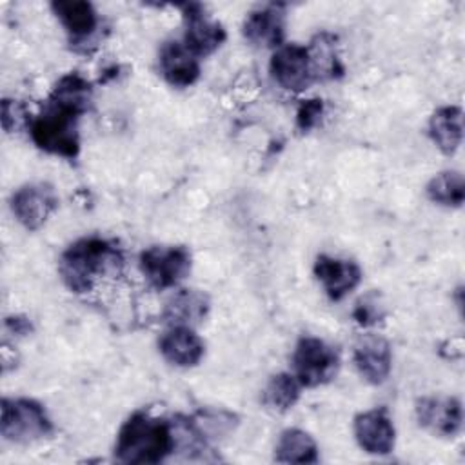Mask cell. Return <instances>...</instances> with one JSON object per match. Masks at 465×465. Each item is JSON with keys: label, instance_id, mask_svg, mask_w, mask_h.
Listing matches in <instances>:
<instances>
[{"label": "cell", "instance_id": "1", "mask_svg": "<svg viewBox=\"0 0 465 465\" xmlns=\"http://www.w3.org/2000/svg\"><path fill=\"white\" fill-rule=\"evenodd\" d=\"M122 251L100 236H85L73 242L58 260V274L74 294L93 291L94 283L122 267Z\"/></svg>", "mask_w": 465, "mask_h": 465}, {"label": "cell", "instance_id": "2", "mask_svg": "<svg viewBox=\"0 0 465 465\" xmlns=\"http://www.w3.org/2000/svg\"><path fill=\"white\" fill-rule=\"evenodd\" d=\"M176 449L173 421L147 412L131 414L118 430L114 458L131 465H153L163 461Z\"/></svg>", "mask_w": 465, "mask_h": 465}, {"label": "cell", "instance_id": "3", "mask_svg": "<svg viewBox=\"0 0 465 465\" xmlns=\"http://www.w3.org/2000/svg\"><path fill=\"white\" fill-rule=\"evenodd\" d=\"M82 114L47 98L44 109L31 120L29 134L33 143L62 158H76L80 151L78 120Z\"/></svg>", "mask_w": 465, "mask_h": 465}, {"label": "cell", "instance_id": "4", "mask_svg": "<svg viewBox=\"0 0 465 465\" xmlns=\"http://www.w3.org/2000/svg\"><path fill=\"white\" fill-rule=\"evenodd\" d=\"M0 411V434L7 441L31 443L53 432L44 405L31 398H4Z\"/></svg>", "mask_w": 465, "mask_h": 465}, {"label": "cell", "instance_id": "5", "mask_svg": "<svg viewBox=\"0 0 465 465\" xmlns=\"http://www.w3.org/2000/svg\"><path fill=\"white\" fill-rule=\"evenodd\" d=\"M193 258L183 245H151L138 256V267L147 285L156 291L173 289L191 272Z\"/></svg>", "mask_w": 465, "mask_h": 465}, {"label": "cell", "instance_id": "6", "mask_svg": "<svg viewBox=\"0 0 465 465\" xmlns=\"http://www.w3.org/2000/svg\"><path fill=\"white\" fill-rule=\"evenodd\" d=\"M292 374L302 387L329 383L340 369V354L318 336H302L292 351Z\"/></svg>", "mask_w": 465, "mask_h": 465}, {"label": "cell", "instance_id": "7", "mask_svg": "<svg viewBox=\"0 0 465 465\" xmlns=\"http://www.w3.org/2000/svg\"><path fill=\"white\" fill-rule=\"evenodd\" d=\"M269 71L274 82L291 93H302L318 80L309 45L302 44H282L274 49Z\"/></svg>", "mask_w": 465, "mask_h": 465}, {"label": "cell", "instance_id": "8", "mask_svg": "<svg viewBox=\"0 0 465 465\" xmlns=\"http://www.w3.org/2000/svg\"><path fill=\"white\" fill-rule=\"evenodd\" d=\"M9 205L22 227L27 231H38L56 211L58 196L51 183L31 182L13 193Z\"/></svg>", "mask_w": 465, "mask_h": 465}, {"label": "cell", "instance_id": "9", "mask_svg": "<svg viewBox=\"0 0 465 465\" xmlns=\"http://www.w3.org/2000/svg\"><path fill=\"white\" fill-rule=\"evenodd\" d=\"M183 44L198 58L213 54L227 38L223 25L205 13L202 4H183Z\"/></svg>", "mask_w": 465, "mask_h": 465}, {"label": "cell", "instance_id": "10", "mask_svg": "<svg viewBox=\"0 0 465 465\" xmlns=\"http://www.w3.org/2000/svg\"><path fill=\"white\" fill-rule=\"evenodd\" d=\"M416 420L434 436L454 438L463 427V407L454 396H423L416 401Z\"/></svg>", "mask_w": 465, "mask_h": 465}, {"label": "cell", "instance_id": "11", "mask_svg": "<svg viewBox=\"0 0 465 465\" xmlns=\"http://www.w3.org/2000/svg\"><path fill=\"white\" fill-rule=\"evenodd\" d=\"M51 11L64 25L71 45L76 51H87V44L93 42L100 27L94 5L85 0H56L51 2Z\"/></svg>", "mask_w": 465, "mask_h": 465}, {"label": "cell", "instance_id": "12", "mask_svg": "<svg viewBox=\"0 0 465 465\" xmlns=\"http://www.w3.org/2000/svg\"><path fill=\"white\" fill-rule=\"evenodd\" d=\"M352 430L360 449L369 454L385 456L394 449L396 429L385 407H376L356 414Z\"/></svg>", "mask_w": 465, "mask_h": 465}, {"label": "cell", "instance_id": "13", "mask_svg": "<svg viewBox=\"0 0 465 465\" xmlns=\"http://www.w3.org/2000/svg\"><path fill=\"white\" fill-rule=\"evenodd\" d=\"M312 272L329 300L340 302L351 294L361 282V267L354 260L318 254Z\"/></svg>", "mask_w": 465, "mask_h": 465}, {"label": "cell", "instance_id": "14", "mask_svg": "<svg viewBox=\"0 0 465 465\" xmlns=\"http://www.w3.org/2000/svg\"><path fill=\"white\" fill-rule=\"evenodd\" d=\"M352 361L360 376L371 385L387 381L392 369V351L385 338L378 334L361 336L352 352Z\"/></svg>", "mask_w": 465, "mask_h": 465}, {"label": "cell", "instance_id": "15", "mask_svg": "<svg viewBox=\"0 0 465 465\" xmlns=\"http://www.w3.org/2000/svg\"><path fill=\"white\" fill-rule=\"evenodd\" d=\"M242 31L249 44L278 49L285 35V5L267 4L252 9L245 16Z\"/></svg>", "mask_w": 465, "mask_h": 465}, {"label": "cell", "instance_id": "16", "mask_svg": "<svg viewBox=\"0 0 465 465\" xmlns=\"http://www.w3.org/2000/svg\"><path fill=\"white\" fill-rule=\"evenodd\" d=\"M158 67L163 80L173 87H189L202 73L200 58L180 40H169L160 47Z\"/></svg>", "mask_w": 465, "mask_h": 465}, {"label": "cell", "instance_id": "17", "mask_svg": "<svg viewBox=\"0 0 465 465\" xmlns=\"http://www.w3.org/2000/svg\"><path fill=\"white\" fill-rule=\"evenodd\" d=\"M158 351L167 363L189 369L202 361L205 345L193 327L173 325L160 336Z\"/></svg>", "mask_w": 465, "mask_h": 465}, {"label": "cell", "instance_id": "18", "mask_svg": "<svg viewBox=\"0 0 465 465\" xmlns=\"http://www.w3.org/2000/svg\"><path fill=\"white\" fill-rule=\"evenodd\" d=\"M429 138L443 154H454L463 140V111L458 105H441L429 118Z\"/></svg>", "mask_w": 465, "mask_h": 465}, {"label": "cell", "instance_id": "19", "mask_svg": "<svg viewBox=\"0 0 465 465\" xmlns=\"http://www.w3.org/2000/svg\"><path fill=\"white\" fill-rule=\"evenodd\" d=\"M209 311V296L196 289H182L178 291L163 307L162 320L173 325L194 327L200 323Z\"/></svg>", "mask_w": 465, "mask_h": 465}, {"label": "cell", "instance_id": "20", "mask_svg": "<svg viewBox=\"0 0 465 465\" xmlns=\"http://www.w3.org/2000/svg\"><path fill=\"white\" fill-rule=\"evenodd\" d=\"M318 458L314 438L302 429H285L274 447L278 463H316Z\"/></svg>", "mask_w": 465, "mask_h": 465}, {"label": "cell", "instance_id": "21", "mask_svg": "<svg viewBox=\"0 0 465 465\" xmlns=\"http://www.w3.org/2000/svg\"><path fill=\"white\" fill-rule=\"evenodd\" d=\"M91 96H93L91 84L82 74L69 73L56 82V85L49 94V100L71 111H76L78 114H84L89 107Z\"/></svg>", "mask_w": 465, "mask_h": 465}, {"label": "cell", "instance_id": "22", "mask_svg": "<svg viewBox=\"0 0 465 465\" xmlns=\"http://www.w3.org/2000/svg\"><path fill=\"white\" fill-rule=\"evenodd\" d=\"M302 394V383L292 372L274 374L262 392V401L267 409L276 412H285L296 405Z\"/></svg>", "mask_w": 465, "mask_h": 465}, {"label": "cell", "instance_id": "23", "mask_svg": "<svg viewBox=\"0 0 465 465\" xmlns=\"http://www.w3.org/2000/svg\"><path fill=\"white\" fill-rule=\"evenodd\" d=\"M425 193L432 203L458 209L465 200L463 176L460 171H441L429 180Z\"/></svg>", "mask_w": 465, "mask_h": 465}, {"label": "cell", "instance_id": "24", "mask_svg": "<svg viewBox=\"0 0 465 465\" xmlns=\"http://www.w3.org/2000/svg\"><path fill=\"white\" fill-rule=\"evenodd\" d=\"M383 316H385V307H383L378 292H369V294L361 296L352 309V318L361 327L376 325L378 322H381Z\"/></svg>", "mask_w": 465, "mask_h": 465}, {"label": "cell", "instance_id": "25", "mask_svg": "<svg viewBox=\"0 0 465 465\" xmlns=\"http://www.w3.org/2000/svg\"><path fill=\"white\" fill-rule=\"evenodd\" d=\"M31 124V118L27 114V109L22 102L13 100V98H4L2 100V127L7 133L18 131L20 127Z\"/></svg>", "mask_w": 465, "mask_h": 465}, {"label": "cell", "instance_id": "26", "mask_svg": "<svg viewBox=\"0 0 465 465\" xmlns=\"http://www.w3.org/2000/svg\"><path fill=\"white\" fill-rule=\"evenodd\" d=\"M323 114V100L320 98H309L303 100L296 111V129L300 133L312 131Z\"/></svg>", "mask_w": 465, "mask_h": 465}, {"label": "cell", "instance_id": "27", "mask_svg": "<svg viewBox=\"0 0 465 465\" xmlns=\"http://www.w3.org/2000/svg\"><path fill=\"white\" fill-rule=\"evenodd\" d=\"M5 329L11 332V334H16V336H25L33 331V323L29 318L25 316H20V314H15V316H7L5 318Z\"/></svg>", "mask_w": 465, "mask_h": 465}]
</instances>
